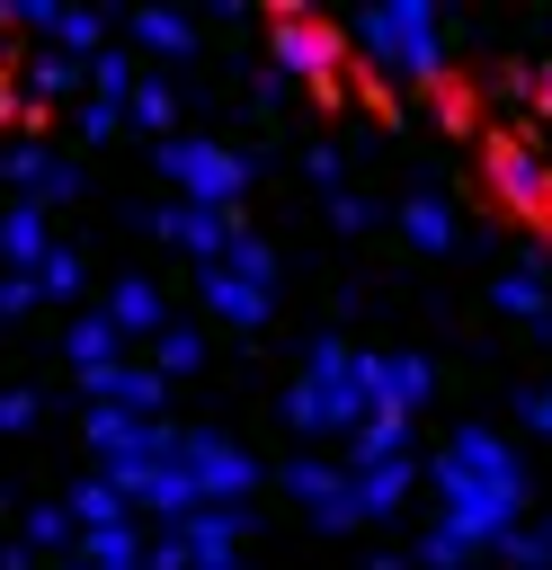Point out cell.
I'll list each match as a JSON object with an SVG mask.
<instances>
[{
    "instance_id": "cell-1",
    "label": "cell",
    "mask_w": 552,
    "mask_h": 570,
    "mask_svg": "<svg viewBox=\"0 0 552 570\" xmlns=\"http://www.w3.org/2000/svg\"><path fill=\"white\" fill-rule=\"evenodd\" d=\"M427 107L445 116V134H490V116H481V89H472L463 71H445V62L427 71Z\"/></svg>"
}]
</instances>
